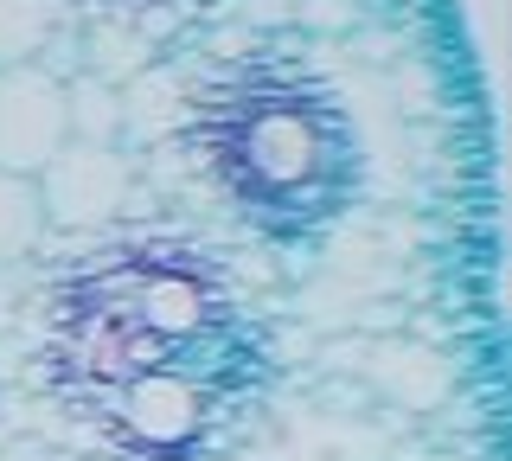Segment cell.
Returning <instances> with one entry per match:
<instances>
[{"label": "cell", "mask_w": 512, "mask_h": 461, "mask_svg": "<svg viewBox=\"0 0 512 461\" xmlns=\"http://www.w3.org/2000/svg\"><path fill=\"white\" fill-rule=\"evenodd\" d=\"M64 141V77L45 65H0V173H39Z\"/></svg>", "instance_id": "cell-3"}, {"label": "cell", "mask_w": 512, "mask_h": 461, "mask_svg": "<svg viewBox=\"0 0 512 461\" xmlns=\"http://www.w3.org/2000/svg\"><path fill=\"white\" fill-rule=\"evenodd\" d=\"M64 122H71V141H122V84L96 71L64 77Z\"/></svg>", "instance_id": "cell-7"}, {"label": "cell", "mask_w": 512, "mask_h": 461, "mask_svg": "<svg viewBox=\"0 0 512 461\" xmlns=\"http://www.w3.org/2000/svg\"><path fill=\"white\" fill-rule=\"evenodd\" d=\"M224 180L250 205H301L327 180V122L295 97H250L224 116Z\"/></svg>", "instance_id": "cell-1"}, {"label": "cell", "mask_w": 512, "mask_h": 461, "mask_svg": "<svg viewBox=\"0 0 512 461\" xmlns=\"http://www.w3.org/2000/svg\"><path fill=\"white\" fill-rule=\"evenodd\" d=\"M45 205V231H103L128 205V154L116 141H64V148L32 173Z\"/></svg>", "instance_id": "cell-2"}, {"label": "cell", "mask_w": 512, "mask_h": 461, "mask_svg": "<svg viewBox=\"0 0 512 461\" xmlns=\"http://www.w3.org/2000/svg\"><path fill=\"white\" fill-rule=\"evenodd\" d=\"M135 282V301H128V321L135 333H154V340H186L192 327L205 321V295L199 282L180 276V269H141Z\"/></svg>", "instance_id": "cell-5"}, {"label": "cell", "mask_w": 512, "mask_h": 461, "mask_svg": "<svg viewBox=\"0 0 512 461\" xmlns=\"http://www.w3.org/2000/svg\"><path fill=\"white\" fill-rule=\"evenodd\" d=\"M64 0H0V65H32L52 45Z\"/></svg>", "instance_id": "cell-8"}, {"label": "cell", "mask_w": 512, "mask_h": 461, "mask_svg": "<svg viewBox=\"0 0 512 461\" xmlns=\"http://www.w3.org/2000/svg\"><path fill=\"white\" fill-rule=\"evenodd\" d=\"M45 244V205L32 173H0V269H20Z\"/></svg>", "instance_id": "cell-6"}, {"label": "cell", "mask_w": 512, "mask_h": 461, "mask_svg": "<svg viewBox=\"0 0 512 461\" xmlns=\"http://www.w3.org/2000/svg\"><path fill=\"white\" fill-rule=\"evenodd\" d=\"M13 295H20V282H13V269H0V327H7V314H13Z\"/></svg>", "instance_id": "cell-10"}, {"label": "cell", "mask_w": 512, "mask_h": 461, "mask_svg": "<svg viewBox=\"0 0 512 461\" xmlns=\"http://www.w3.org/2000/svg\"><path fill=\"white\" fill-rule=\"evenodd\" d=\"M301 20H314V26H346V13H352V0H301Z\"/></svg>", "instance_id": "cell-9"}, {"label": "cell", "mask_w": 512, "mask_h": 461, "mask_svg": "<svg viewBox=\"0 0 512 461\" xmlns=\"http://www.w3.org/2000/svg\"><path fill=\"white\" fill-rule=\"evenodd\" d=\"M199 417H205L199 391L173 372H141L135 385L122 391V429L141 449H186V442L199 436Z\"/></svg>", "instance_id": "cell-4"}]
</instances>
